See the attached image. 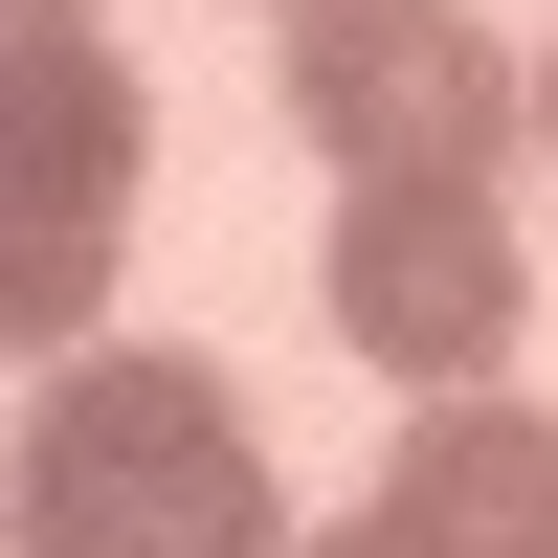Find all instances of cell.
I'll return each mask as SVG.
<instances>
[{
    "instance_id": "1",
    "label": "cell",
    "mask_w": 558,
    "mask_h": 558,
    "mask_svg": "<svg viewBox=\"0 0 558 558\" xmlns=\"http://www.w3.org/2000/svg\"><path fill=\"white\" fill-rule=\"evenodd\" d=\"M0 558H291V492H268V425L223 402V357L179 336L45 357L23 447H0Z\"/></svg>"
},
{
    "instance_id": "2",
    "label": "cell",
    "mask_w": 558,
    "mask_h": 558,
    "mask_svg": "<svg viewBox=\"0 0 558 558\" xmlns=\"http://www.w3.org/2000/svg\"><path fill=\"white\" fill-rule=\"evenodd\" d=\"M134 179H157V89H134V45H112V23L23 45V68H0V357H23V380L112 336Z\"/></svg>"
},
{
    "instance_id": "3",
    "label": "cell",
    "mask_w": 558,
    "mask_h": 558,
    "mask_svg": "<svg viewBox=\"0 0 558 558\" xmlns=\"http://www.w3.org/2000/svg\"><path fill=\"white\" fill-rule=\"evenodd\" d=\"M291 134L336 179H514L536 68L470 0H291Z\"/></svg>"
},
{
    "instance_id": "4",
    "label": "cell",
    "mask_w": 558,
    "mask_h": 558,
    "mask_svg": "<svg viewBox=\"0 0 558 558\" xmlns=\"http://www.w3.org/2000/svg\"><path fill=\"white\" fill-rule=\"evenodd\" d=\"M313 291H336V336L380 357L402 402H470L492 357L536 336V246H514V202H492V179H336Z\"/></svg>"
},
{
    "instance_id": "5",
    "label": "cell",
    "mask_w": 558,
    "mask_h": 558,
    "mask_svg": "<svg viewBox=\"0 0 558 558\" xmlns=\"http://www.w3.org/2000/svg\"><path fill=\"white\" fill-rule=\"evenodd\" d=\"M291 558H558V425H536L514 380H470V402H402L380 492H357L336 536H291Z\"/></svg>"
},
{
    "instance_id": "6",
    "label": "cell",
    "mask_w": 558,
    "mask_h": 558,
    "mask_svg": "<svg viewBox=\"0 0 558 558\" xmlns=\"http://www.w3.org/2000/svg\"><path fill=\"white\" fill-rule=\"evenodd\" d=\"M68 23H89V0H0V68H23V45H68Z\"/></svg>"
},
{
    "instance_id": "7",
    "label": "cell",
    "mask_w": 558,
    "mask_h": 558,
    "mask_svg": "<svg viewBox=\"0 0 558 558\" xmlns=\"http://www.w3.org/2000/svg\"><path fill=\"white\" fill-rule=\"evenodd\" d=\"M536 134H558V68H536Z\"/></svg>"
}]
</instances>
